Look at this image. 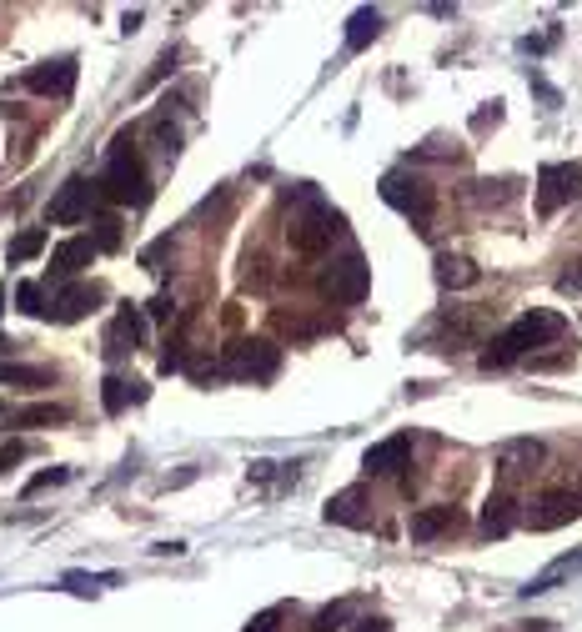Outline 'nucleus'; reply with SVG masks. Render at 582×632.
<instances>
[{
	"label": "nucleus",
	"mask_w": 582,
	"mask_h": 632,
	"mask_svg": "<svg viewBox=\"0 0 582 632\" xmlns=\"http://www.w3.org/2000/svg\"><path fill=\"white\" fill-rule=\"evenodd\" d=\"M567 332V316L562 311H547V306H532V311H522L517 322L482 352V367L487 372H497V367H512L517 357H527V352H537V347H552L557 337Z\"/></svg>",
	"instance_id": "nucleus-1"
},
{
	"label": "nucleus",
	"mask_w": 582,
	"mask_h": 632,
	"mask_svg": "<svg viewBox=\"0 0 582 632\" xmlns=\"http://www.w3.org/2000/svg\"><path fill=\"white\" fill-rule=\"evenodd\" d=\"M96 186H101L111 201H121V206H146V201H151V176H146L141 156H136L126 141L111 151V161H106V171H101Z\"/></svg>",
	"instance_id": "nucleus-2"
},
{
	"label": "nucleus",
	"mask_w": 582,
	"mask_h": 632,
	"mask_svg": "<svg viewBox=\"0 0 582 632\" xmlns=\"http://www.w3.org/2000/svg\"><path fill=\"white\" fill-rule=\"evenodd\" d=\"M577 191H582V166L577 161H547L537 171V216H557Z\"/></svg>",
	"instance_id": "nucleus-3"
},
{
	"label": "nucleus",
	"mask_w": 582,
	"mask_h": 632,
	"mask_svg": "<svg viewBox=\"0 0 582 632\" xmlns=\"http://www.w3.org/2000/svg\"><path fill=\"white\" fill-rule=\"evenodd\" d=\"M377 191H382V201H387V206H397V211H402V216H412V221H427V216H432V206H437L432 186H427L422 176H412V171H387Z\"/></svg>",
	"instance_id": "nucleus-4"
},
{
	"label": "nucleus",
	"mask_w": 582,
	"mask_h": 632,
	"mask_svg": "<svg viewBox=\"0 0 582 632\" xmlns=\"http://www.w3.org/2000/svg\"><path fill=\"white\" fill-rule=\"evenodd\" d=\"M332 236H337V211H327L322 201H312L302 216H291V226H286V241L297 251H322Z\"/></svg>",
	"instance_id": "nucleus-5"
},
{
	"label": "nucleus",
	"mask_w": 582,
	"mask_h": 632,
	"mask_svg": "<svg viewBox=\"0 0 582 632\" xmlns=\"http://www.w3.org/2000/svg\"><path fill=\"white\" fill-rule=\"evenodd\" d=\"M281 367V352L271 342H236L226 352V372L231 377H251V382H271Z\"/></svg>",
	"instance_id": "nucleus-6"
},
{
	"label": "nucleus",
	"mask_w": 582,
	"mask_h": 632,
	"mask_svg": "<svg viewBox=\"0 0 582 632\" xmlns=\"http://www.w3.org/2000/svg\"><path fill=\"white\" fill-rule=\"evenodd\" d=\"M582 517V497L577 492H542L532 507H527V527L532 532H557V527H567V522H577Z\"/></svg>",
	"instance_id": "nucleus-7"
},
{
	"label": "nucleus",
	"mask_w": 582,
	"mask_h": 632,
	"mask_svg": "<svg viewBox=\"0 0 582 632\" xmlns=\"http://www.w3.org/2000/svg\"><path fill=\"white\" fill-rule=\"evenodd\" d=\"M91 206H96V186H91L86 176H71V181L51 196L46 216H51L56 226H76V221H86V216H91Z\"/></svg>",
	"instance_id": "nucleus-8"
},
{
	"label": "nucleus",
	"mask_w": 582,
	"mask_h": 632,
	"mask_svg": "<svg viewBox=\"0 0 582 632\" xmlns=\"http://www.w3.org/2000/svg\"><path fill=\"white\" fill-rule=\"evenodd\" d=\"M322 286H327V296H337V301H362L367 286H372V266L352 251V256H342L337 266H327Z\"/></svg>",
	"instance_id": "nucleus-9"
},
{
	"label": "nucleus",
	"mask_w": 582,
	"mask_h": 632,
	"mask_svg": "<svg viewBox=\"0 0 582 632\" xmlns=\"http://www.w3.org/2000/svg\"><path fill=\"white\" fill-rule=\"evenodd\" d=\"M26 91H36V96H71V91H76V56L41 61V66L26 76Z\"/></svg>",
	"instance_id": "nucleus-10"
},
{
	"label": "nucleus",
	"mask_w": 582,
	"mask_h": 632,
	"mask_svg": "<svg viewBox=\"0 0 582 632\" xmlns=\"http://www.w3.org/2000/svg\"><path fill=\"white\" fill-rule=\"evenodd\" d=\"M91 261H96V241H91V236H66V241L51 251V276H56V281H71V276H81Z\"/></svg>",
	"instance_id": "nucleus-11"
},
{
	"label": "nucleus",
	"mask_w": 582,
	"mask_h": 632,
	"mask_svg": "<svg viewBox=\"0 0 582 632\" xmlns=\"http://www.w3.org/2000/svg\"><path fill=\"white\" fill-rule=\"evenodd\" d=\"M407 462H412V437H387V442L367 447L362 472H367V477H392V472H402Z\"/></svg>",
	"instance_id": "nucleus-12"
},
{
	"label": "nucleus",
	"mask_w": 582,
	"mask_h": 632,
	"mask_svg": "<svg viewBox=\"0 0 582 632\" xmlns=\"http://www.w3.org/2000/svg\"><path fill=\"white\" fill-rule=\"evenodd\" d=\"M517 507H522L517 492H512V487H497V492L482 502V532H487V537H507V532L517 527V517H522Z\"/></svg>",
	"instance_id": "nucleus-13"
},
{
	"label": "nucleus",
	"mask_w": 582,
	"mask_h": 632,
	"mask_svg": "<svg viewBox=\"0 0 582 632\" xmlns=\"http://www.w3.org/2000/svg\"><path fill=\"white\" fill-rule=\"evenodd\" d=\"M457 527H462V512H457V507H422V512H412V522H407L412 542H437V537H452Z\"/></svg>",
	"instance_id": "nucleus-14"
},
{
	"label": "nucleus",
	"mask_w": 582,
	"mask_h": 632,
	"mask_svg": "<svg viewBox=\"0 0 582 632\" xmlns=\"http://www.w3.org/2000/svg\"><path fill=\"white\" fill-rule=\"evenodd\" d=\"M537 462H542V442H532V437L502 442V447H497V477H502V487H507L517 472H532Z\"/></svg>",
	"instance_id": "nucleus-15"
},
{
	"label": "nucleus",
	"mask_w": 582,
	"mask_h": 632,
	"mask_svg": "<svg viewBox=\"0 0 582 632\" xmlns=\"http://www.w3.org/2000/svg\"><path fill=\"white\" fill-rule=\"evenodd\" d=\"M367 487H342L332 502H327V522L337 527H367Z\"/></svg>",
	"instance_id": "nucleus-16"
},
{
	"label": "nucleus",
	"mask_w": 582,
	"mask_h": 632,
	"mask_svg": "<svg viewBox=\"0 0 582 632\" xmlns=\"http://www.w3.org/2000/svg\"><path fill=\"white\" fill-rule=\"evenodd\" d=\"M96 301H101V286H86V281H76V286H66V291L56 296V311H51V316L71 327V322H81V316H86Z\"/></svg>",
	"instance_id": "nucleus-17"
},
{
	"label": "nucleus",
	"mask_w": 582,
	"mask_h": 632,
	"mask_svg": "<svg viewBox=\"0 0 582 632\" xmlns=\"http://www.w3.org/2000/svg\"><path fill=\"white\" fill-rule=\"evenodd\" d=\"M141 347V316L131 306L116 311V322L106 327V357H121V352H136Z\"/></svg>",
	"instance_id": "nucleus-18"
},
{
	"label": "nucleus",
	"mask_w": 582,
	"mask_h": 632,
	"mask_svg": "<svg viewBox=\"0 0 582 632\" xmlns=\"http://www.w3.org/2000/svg\"><path fill=\"white\" fill-rule=\"evenodd\" d=\"M477 281H482V271H477L467 256H452V251H442V256H437V286L462 291V286H477Z\"/></svg>",
	"instance_id": "nucleus-19"
},
{
	"label": "nucleus",
	"mask_w": 582,
	"mask_h": 632,
	"mask_svg": "<svg viewBox=\"0 0 582 632\" xmlns=\"http://www.w3.org/2000/svg\"><path fill=\"white\" fill-rule=\"evenodd\" d=\"M131 402H146V387H141V382H126V377H106V382H101V407H106L111 417H121Z\"/></svg>",
	"instance_id": "nucleus-20"
},
{
	"label": "nucleus",
	"mask_w": 582,
	"mask_h": 632,
	"mask_svg": "<svg viewBox=\"0 0 582 632\" xmlns=\"http://www.w3.org/2000/svg\"><path fill=\"white\" fill-rule=\"evenodd\" d=\"M377 36H382V11H372V6L352 11V21H347V51H367Z\"/></svg>",
	"instance_id": "nucleus-21"
},
{
	"label": "nucleus",
	"mask_w": 582,
	"mask_h": 632,
	"mask_svg": "<svg viewBox=\"0 0 582 632\" xmlns=\"http://www.w3.org/2000/svg\"><path fill=\"white\" fill-rule=\"evenodd\" d=\"M572 572H582V552H567V557H557L552 567H542L527 587H522V597H537V592H552L562 577H572Z\"/></svg>",
	"instance_id": "nucleus-22"
},
{
	"label": "nucleus",
	"mask_w": 582,
	"mask_h": 632,
	"mask_svg": "<svg viewBox=\"0 0 582 632\" xmlns=\"http://www.w3.org/2000/svg\"><path fill=\"white\" fill-rule=\"evenodd\" d=\"M51 377H56V372H46V367L0 362V382H6V387H26V392H41V387H51Z\"/></svg>",
	"instance_id": "nucleus-23"
},
{
	"label": "nucleus",
	"mask_w": 582,
	"mask_h": 632,
	"mask_svg": "<svg viewBox=\"0 0 582 632\" xmlns=\"http://www.w3.org/2000/svg\"><path fill=\"white\" fill-rule=\"evenodd\" d=\"M66 422V407L56 402H41V407H26V412H11V427H56Z\"/></svg>",
	"instance_id": "nucleus-24"
},
{
	"label": "nucleus",
	"mask_w": 582,
	"mask_h": 632,
	"mask_svg": "<svg viewBox=\"0 0 582 632\" xmlns=\"http://www.w3.org/2000/svg\"><path fill=\"white\" fill-rule=\"evenodd\" d=\"M41 251H46V231H41V226H31V231H21V236L11 241V251H6V256H11V261H31V256H41Z\"/></svg>",
	"instance_id": "nucleus-25"
},
{
	"label": "nucleus",
	"mask_w": 582,
	"mask_h": 632,
	"mask_svg": "<svg viewBox=\"0 0 582 632\" xmlns=\"http://www.w3.org/2000/svg\"><path fill=\"white\" fill-rule=\"evenodd\" d=\"M16 306H21L26 316H46V291H41V281H21V286H16Z\"/></svg>",
	"instance_id": "nucleus-26"
},
{
	"label": "nucleus",
	"mask_w": 582,
	"mask_h": 632,
	"mask_svg": "<svg viewBox=\"0 0 582 632\" xmlns=\"http://www.w3.org/2000/svg\"><path fill=\"white\" fill-rule=\"evenodd\" d=\"M352 617V602H332V607H322L317 617H312V632H332V627H342Z\"/></svg>",
	"instance_id": "nucleus-27"
},
{
	"label": "nucleus",
	"mask_w": 582,
	"mask_h": 632,
	"mask_svg": "<svg viewBox=\"0 0 582 632\" xmlns=\"http://www.w3.org/2000/svg\"><path fill=\"white\" fill-rule=\"evenodd\" d=\"M96 226H101V231H96V251H111V246H121V221H116V216H101Z\"/></svg>",
	"instance_id": "nucleus-28"
},
{
	"label": "nucleus",
	"mask_w": 582,
	"mask_h": 632,
	"mask_svg": "<svg viewBox=\"0 0 582 632\" xmlns=\"http://www.w3.org/2000/svg\"><path fill=\"white\" fill-rule=\"evenodd\" d=\"M276 622H281V607H266V612H256L246 622V632H276Z\"/></svg>",
	"instance_id": "nucleus-29"
},
{
	"label": "nucleus",
	"mask_w": 582,
	"mask_h": 632,
	"mask_svg": "<svg viewBox=\"0 0 582 632\" xmlns=\"http://www.w3.org/2000/svg\"><path fill=\"white\" fill-rule=\"evenodd\" d=\"M66 477H71L66 467H56V472H41V477H31V487H26V492H41V487H56V482H66Z\"/></svg>",
	"instance_id": "nucleus-30"
},
{
	"label": "nucleus",
	"mask_w": 582,
	"mask_h": 632,
	"mask_svg": "<svg viewBox=\"0 0 582 632\" xmlns=\"http://www.w3.org/2000/svg\"><path fill=\"white\" fill-rule=\"evenodd\" d=\"M21 457H26V447H21V442H11V447H0V472H11V467H16Z\"/></svg>",
	"instance_id": "nucleus-31"
},
{
	"label": "nucleus",
	"mask_w": 582,
	"mask_h": 632,
	"mask_svg": "<svg viewBox=\"0 0 582 632\" xmlns=\"http://www.w3.org/2000/svg\"><path fill=\"white\" fill-rule=\"evenodd\" d=\"M387 627H392L387 617H357L352 622V632H387Z\"/></svg>",
	"instance_id": "nucleus-32"
},
{
	"label": "nucleus",
	"mask_w": 582,
	"mask_h": 632,
	"mask_svg": "<svg viewBox=\"0 0 582 632\" xmlns=\"http://www.w3.org/2000/svg\"><path fill=\"white\" fill-rule=\"evenodd\" d=\"M151 316H156V322H166V316H171V296H156L151 301Z\"/></svg>",
	"instance_id": "nucleus-33"
},
{
	"label": "nucleus",
	"mask_w": 582,
	"mask_h": 632,
	"mask_svg": "<svg viewBox=\"0 0 582 632\" xmlns=\"http://www.w3.org/2000/svg\"><path fill=\"white\" fill-rule=\"evenodd\" d=\"M567 286H577V291H582V266H577V271L567 276Z\"/></svg>",
	"instance_id": "nucleus-34"
},
{
	"label": "nucleus",
	"mask_w": 582,
	"mask_h": 632,
	"mask_svg": "<svg viewBox=\"0 0 582 632\" xmlns=\"http://www.w3.org/2000/svg\"><path fill=\"white\" fill-rule=\"evenodd\" d=\"M527 632H547V622H527Z\"/></svg>",
	"instance_id": "nucleus-35"
}]
</instances>
